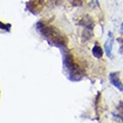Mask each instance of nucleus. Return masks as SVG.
Wrapping results in <instances>:
<instances>
[{
  "mask_svg": "<svg viewBox=\"0 0 123 123\" xmlns=\"http://www.w3.org/2000/svg\"><path fill=\"white\" fill-rule=\"evenodd\" d=\"M110 82H111V84H113L114 86L117 88H119L120 91H123V84H122V82L120 81V78H119L117 73H111L110 74Z\"/></svg>",
  "mask_w": 123,
  "mask_h": 123,
  "instance_id": "4",
  "label": "nucleus"
},
{
  "mask_svg": "<svg viewBox=\"0 0 123 123\" xmlns=\"http://www.w3.org/2000/svg\"><path fill=\"white\" fill-rule=\"evenodd\" d=\"M92 53H93V56L96 57V58H102V56H103V49H102V47H100V46L97 45V44L94 45L93 49H92Z\"/></svg>",
  "mask_w": 123,
  "mask_h": 123,
  "instance_id": "6",
  "label": "nucleus"
},
{
  "mask_svg": "<svg viewBox=\"0 0 123 123\" xmlns=\"http://www.w3.org/2000/svg\"><path fill=\"white\" fill-rule=\"evenodd\" d=\"M43 6H44V0H30L29 2L27 3V9L31 13L36 15L42 10Z\"/></svg>",
  "mask_w": 123,
  "mask_h": 123,
  "instance_id": "3",
  "label": "nucleus"
},
{
  "mask_svg": "<svg viewBox=\"0 0 123 123\" xmlns=\"http://www.w3.org/2000/svg\"><path fill=\"white\" fill-rule=\"evenodd\" d=\"M110 36V39H107L105 45H104V48H105V52H106V55L110 57V58H113V55H112V47H113V39H112V32L109 34Z\"/></svg>",
  "mask_w": 123,
  "mask_h": 123,
  "instance_id": "5",
  "label": "nucleus"
},
{
  "mask_svg": "<svg viewBox=\"0 0 123 123\" xmlns=\"http://www.w3.org/2000/svg\"><path fill=\"white\" fill-rule=\"evenodd\" d=\"M10 25H3V24H1V29H3V28H5V29H7L8 30V31H9L10 30Z\"/></svg>",
  "mask_w": 123,
  "mask_h": 123,
  "instance_id": "8",
  "label": "nucleus"
},
{
  "mask_svg": "<svg viewBox=\"0 0 123 123\" xmlns=\"http://www.w3.org/2000/svg\"><path fill=\"white\" fill-rule=\"evenodd\" d=\"M62 53H63L64 69H65V73H66V76L68 77V80H71L73 82L81 81L82 78L85 76L84 71L75 63L74 57H73V55L68 50L65 52L64 48H62Z\"/></svg>",
  "mask_w": 123,
  "mask_h": 123,
  "instance_id": "1",
  "label": "nucleus"
},
{
  "mask_svg": "<svg viewBox=\"0 0 123 123\" xmlns=\"http://www.w3.org/2000/svg\"><path fill=\"white\" fill-rule=\"evenodd\" d=\"M121 32L123 34V24H122V26H121Z\"/></svg>",
  "mask_w": 123,
  "mask_h": 123,
  "instance_id": "9",
  "label": "nucleus"
},
{
  "mask_svg": "<svg viewBox=\"0 0 123 123\" xmlns=\"http://www.w3.org/2000/svg\"><path fill=\"white\" fill-rule=\"evenodd\" d=\"M117 42H119V44H120V49H119V53H121V54H123V38H117Z\"/></svg>",
  "mask_w": 123,
  "mask_h": 123,
  "instance_id": "7",
  "label": "nucleus"
},
{
  "mask_svg": "<svg viewBox=\"0 0 123 123\" xmlns=\"http://www.w3.org/2000/svg\"><path fill=\"white\" fill-rule=\"evenodd\" d=\"M37 29H38V31L47 39V42H48L50 45L59 47L61 49L65 48V45H66L65 37H63L62 34H59L55 28H53L52 26L45 24L44 21H39V23L37 24Z\"/></svg>",
  "mask_w": 123,
  "mask_h": 123,
  "instance_id": "2",
  "label": "nucleus"
}]
</instances>
